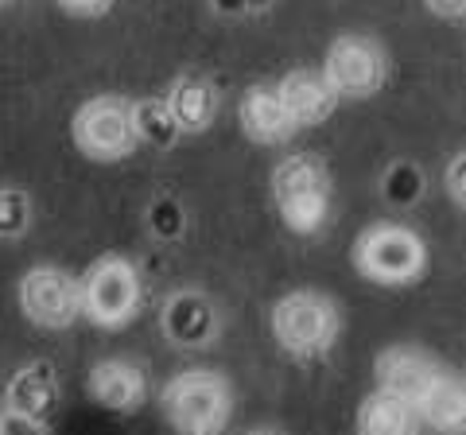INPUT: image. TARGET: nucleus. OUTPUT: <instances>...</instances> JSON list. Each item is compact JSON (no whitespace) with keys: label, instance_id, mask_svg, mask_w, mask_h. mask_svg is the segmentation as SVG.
Masks as SVG:
<instances>
[{"label":"nucleus","instance_id":"nucleus-14","mask_svg":"<svg viewBox=\"0 0 466 435\" xmlns=\"http://www.w3.org/2000/svg\"><path fill=\"white\" fill-rule=\"evenodd\" d=\"M175 133H207L218 117V94L202 78H179L164 97Z\"/></svg>","mask_w":466,"mask_h":435},{"label":"nucleus","instance_id":"nucleus-8","mask_svg":"<svg viewBox=\"0 0 466 435\" xmlns=\"http://www.w3.org/2000/svg\"><path fill=\"white\" fill-rule=\"evenodd\" d=\"M20 311L27 323L43 330H66L78 323L82 315V296H78V277L55 265H35L24 272L20 280Z\"/></svg>","mask_w":466,"mask_h":435},{"label":"nucleus","instance_id":"nucleus-10","mask_svg":"<svg viewBox=\"0 0 466 435\" xmlns=\"http://www.w3.org/2000/svg\"><path fill=\"white\" fill-rule=\"evenodd\" d=\"M373 373H377V389H389V393H397L404 400H416L424 393V385L440 373V361L424 350H416V346H389V350L377 354Z\"/></svg>","mask_w":466,"mask_h":435},{"label":"nucleus","instance_id":"nucleus-5","mask_svg":"<svg viewBox=\"0 0 466 435\" xmlns=\"http://www.w3.org/2000/svg\"><path fill=\"white\" fill-rule=\"evenodd\" d=\"M272 339L296 358L323 354L339 339V308L323 292H288L272 308Z\"/></svg>","mask_w":466,"mask_h":435},{"label":"nucleus","instance_id":"nucleus-21","mask_svg":"<svg viewBox=\"0 0 466 435\" xmlns=\"http://www.w3.org/2000/svg\"><path fill=\"white\" fill-rule=\"evenodd\" d=\"M462 156H455V164H451L447 167V195L451 198H455V207H462V202H466V191H462Z\"/></svg>","mask_w":466,"mask_h":435},{"label":"nucleus","instance_id":"nucleus-17","mask_svg":"<svg viewBox=\"0 0 466 435\" xmlns=\"http://www.w3.org/2000/svg\"><path fill=\"white\" fill-rule=\"evenodd\" d=\"M354 424L366 435H404V431H412L420 420H416L412 400L389 393V389H377V393L366 397V404L358 409Z\"/></svg>","mask_w":466,"mask_h":435},{"label":"nucleus","instance_id":"nucleus-16","mask_svg":"<svg viewBox=\"0 0 466 435\" xmlns=\"http://www.w3.org/2000/svg\"><path fill=\"white\" fill-rule=\"evenodd\" d=\"M164 335L179 346H207V339L214 335V311L210 303L195 296V292H183L167 299L164 308Z\"/></svg>","mask_w":466,"mask_h":435},{"label":"nucleus","instance_id":"nucleus-7","mask_svg":"<svg viewBox=\"0 0 466 435\" xmlns=\"http://www.w3.org/2000/svg\"><path fill=\"white\" fill-rule=\"evenodd\" d=\"M323 78L334 86L339 97L366 101L385 86L389 78V55L370 35H339L327 47Z\"/></svg>","mask_w":466,"mask_h":435},{"label":"nucleus","instance_id":"nucleus-12","mask_svg":"<svg viewBox=\"0 0 466 435\" xmlns=\"http://www.w3.org/2000/svg\"><path fill=\"white\" fill-rule=\"evenodd\" d=\"M238 117H241L245 137L257 144H284L296 133V125L288 121L280 97H276V86H249V90L241 94Z\"/></svg>","mask_w":466,"mask_h":435},{"label":"nucleus","instance_id":"nucleus-20","mask_svg":"<svg viewBox=\"0 0 466 435\" xmlns=\"http://www.w3.org/2000/svg\"><path fill=\"white\" fill-rule=\"evenodd\" d=\"M58 8L70 12L78 20H94V16H106L113 8V0H58Z\"/></svg>","mask_w":466,"mask_h":435},{"label":"nucleus","instance_id":"nucleus-9","mask_svg":"<svg viewBox=\"0 0 466 435\" xmlns=\"http://www.w3.org/2000/svg\"><path fill=\"white\" fill-rule=\"evenodd\" d=\"M276 97H280L288 121L296 128L323 125L342 101L334 94V86L323 78V70H291V75H284L280 86H276Z\"/></svg>","mask_w":466,"mask_h":435},{"label":"nucleus","instance_id":"nucleus-2","mask_svg":"<svg viewBox=\"0 0 466 435\" xmlns=\"http://www.w3.org/2000/svg\"><path fill=\"white\" fill-rule=\"evenodd\" d=\"M78 152L97 159V164H116V159L133 156L140 133H137V106L116 94H97L82 101L75 121H70Z\"/></svg>","mask_w":466,"mask_h":435},{"label":"nucleus","instance_id":"nucleus-13","mask_svg":"<svg viewBox=\"0 0 466 435\" xmlns=\"http://www.w3.org/2000/svg\"><path fill=\"white\" fill-rule=\"evenodd\" d=\"M90 397L109 412H133L137 404L144 400V373L133 366V361H121V358H109V361H97L90 369Z\"/></svg>","mask_w":466,"mask_h":435},{"label":"nucleus","instance_id":"nucleus-15","mask_svg":"<svg viewBox=\"0 0 466 435\" xmlns=\"http://www.w3.org/2000/svg\"><path fill=\"white\" fill-rule=\"evenodd\" d=\"M58 404V377L47 361H32L20 373H12V381L5 389V409L43 420Z\"/></svg>","mask_w":466,"mask_h":435},{"label":"nucleus","instance_id":"nucleus-22","mask_svg":"<svg viewBox=\"0 0 466 435\" xmlns=\"http://www.w3.org/2000/svg\"><path fill=\"white\" fill-rule=\"evenodd\" d=\"M428 8L435 12V16H443V20H462L466 0H428Z\"/></svg>","mask_w":466,"mask_h":435},{"label":"nucleus","instance_id":"nucleus-18","mask_svg":"<svg viewBox=\"0 0 466 435\" xmlns=\"http://www.w3.org/2000/svg\"><path fill=\"white\" fill-rule=\"evenodd\" d=\"M32 226V198L20 187H0V238H20Z\"/></svg>","mask_w":466,"mask_h":435},{"label":"nucleus","instance_id":"nucleus-11","mask_svg":"<svg viewBox=\"0 0 466 435\" xmlns=\"http://www.w3.org/2000/svg\"><path fill=\"white\" fill-rule=\"evenodd\" d=\"M412 409H416L420 424H428L435 431H462V424H466V389H462V377L440 369L424 385V393L412 400Z\"/></svg>","mask_w":466,"mask_h":435},{"label":"nucleus","instance_id":"nucleus-4","mask_svg":"<svg viewBox=\"0 0 466 435\" xmlns=\"http://www.w3.org/2000/svg\"><path fill=\"white\" fill-rule=\"evenodd\" d=\"M354 265L373 284H412L428 268V245L408 226H370L354 245Z\"/></svg>","mask_w":466,"mask_h":435},{"label":"nucleus","instance_id":"nucleus-6","mask_svg":"<svg viewBox=\"0 0 466 435\" xmlns=\"http://www.w3.org/2000/svg\"><path fill=\"white\" fill-rule=\"evenodd\" d=\"M78 296H82V315L94 327H125L140 311V299H144L133 260L125 257L94 260L86 268V277L78 280Z\"/></svg>","mask_w":466,"mask_h":435},{"label":"nucleus","instance_id":"nucleus-3","mask_svg":"<svg viewBox=\"0 0 466 435\" xmlns=\"http://www.w3.org/2000/svg\"><path fill=\"white\" fill-rule=\"evenodd\" d=\"M229 385L222 373L210 369H187L171 377L159 393L164 416L171 428L191 431V435H218L229 424Z\"/></svg>","mask_w":466,"mask_h":435},{"label":"nucleus","instance_id":"nucleus-19","mask_svg":"<svg viewBox=\"0 0 466 435\" xmlns=\"http://www.w3.org/2000/svg\"><path fill=\"white\" fill-rule=\"evenodd\" d=\"M137 133H140V144L144 140H156V144H167L175 137V125L167 117L164 101H144L137 106Z\"/></svg>","mask_w":466,"mask_h":435},{"label":"nucleus","instance_id":"nucleus-1","mask_svg":"<svg viewBox=\"0 0 466 435\" xmlns=\"http://www.w3.org/2000/svg\"><path fill=\"white\" fill-rule=\"evenodd\" d=\"M272 198L291 234H315L330 210V171L319 156H288L272 171Z\"/></svg>","mask_w":466,"mask_h":435}]
</instances>
